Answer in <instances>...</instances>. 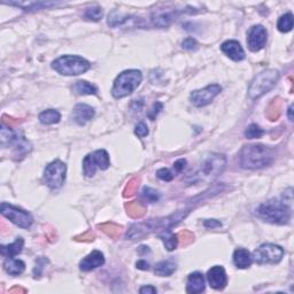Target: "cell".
<instances>
[{
	"mask_svg": "<svg viewBox=\"0 0 294 294\" xmlns=\"http://www.w3.org/2000/svg\"><path fill=\"white\" fill-rule=\"evenodd\" d=\"M188 213H190V209L179 210L167 217H158V219H151L144 222H137L129 228L125 234V238L130 240H137V239L139 240L153 232H161L167 229H172L180 223L188 215Z\"/></svg>",
	"mask_w": 294,
	"mask_h": 294,
	"instance_id": "obj_1",
	"label": "cell"
},
{
	"mask_svg": "<svg viewBox=\"0 0 294 294\" xmlns=\"http://www.w3.org/2000/svg\"><path fill=\"white\" fill-rule=\"evenodd\" d=\"M275 159V151L262 144L245 145L239 152V163L244 169L266 168L274 163Z\"/></svg>",
	"mask_w": 294,
	"mask_h": 294,
	"instance_id": "obj_2",
	"label": "cell"
},
{
	"mask_svg": "<svg viewBox=\"0 0 294 294\" xmlns=\"http://www.w3.org/2000/svg\"><path fill=\"white\" fill-rule=\"evenodd\" d=\"M227 167V158L224 154L212 153L204 159L197 172L191 174L186 178L188 184L213 183Z\"/></svg>",
	"mask_w": 294,
	"mask_h": 294,
	"instance_id": "obj_3",
	"label": "cell"
},
{
	"mask_svg": "<svg viewBox=\"0 0 294 294\" xmlns=\"http://www.w3.org/2000/svg\"><path fill=\"white\" fill-rule=\"evenodd\" d=\"M291 202H286L285 199L277 200V199H271L269 201L263 202L257 206L255 209V215L260 220L271 224H288L291 220Z\"/></svg>",
	"mask_w": 294,
	"mask_h": 294,
	"instance_id": "obj_4",
	"label": "cell"
},
{
	"mask_svg": "<svg viewBox=\"0 0 294 294\" xmlns=\"http://www.w3.org/2000/svg\"><path fill=\"white\" fill-rule=\"evenodd\" d=\"M143 81V74L137 69H130L121 72L115 78L112 94L116 99H121L129 94H131Z\"/></svg>",
	"mask_w": 294,
	"mask_h": 294,
	"instance_id": "obj_5",
	"label": "cell"
},
{
	"mask_svg": "<svg viewBox=\"0 0 294 294\" xmlns=\"http://www.w3.org/2000/svg\"><path fill=\"white\" fill-rule=\"evenodd\" d=\"M52 68L60 75L77 76L88 71L91 68V64L82 57L62 56L53 61Z\"/></svg>",
	"mask_w": 294,
	"mask_h": 294,
	"instance_id": "obj_6",
	"label": "cell"
},
{
	"mask_svg": "<svg viewBox=\"0 0 294 294\" xmlns=\"http://www.w3.org/2000/svg\"><path fill=\"white\" fill-rule=\"evenodd\" d=\"M281 74L276 69H267L257 74L250 83L248 88V96L250 99L256 100L274 88L279 81Z\"/></svg>",
	"mask_w": 294,
	"mask_h": 294,
	"instance_id": "obj_7",
	"label": "cell"
},
{
	"mask_svg": "<svg viewBox=\"0 0 294 294\" xmlns=\"http://www.w3.org/2000/svg\"><path fill=\"white\" fill-rule=\"evenodd\" d=\"M0 139H1V146H14L15 150V157H24L31 150L30 144L28 140L24 139V137H20L19 133L13 131L10 128L3 124L1 125V131H0Z\"/></svg>",
	"mask_w": 294,
	"mask_h": 294,
	"instance_id": "obj_8",
	"label": "cell"
},
{
	"mask_svg": "<svg viewBox=\"0 0 294 294\" xmlns=\"http://www.w3.org/2000/svg\"><path fill=\"white\" fill-rule=\"evenodd\" d=\"M67 174V166L60 160H54L46 166L44 170V180L47 186L58 190L64 184Z\"/></svg>",
	"mask_w": 294,
	"mask_h": 294,
	"instance_id": "obj_9",
	"label": "cell"
},
{
	"mask_svg": "<svg viewBox=\"0 0 294 294\" xmlns=\"http://www.w3.org/2000/svg\"><path fill=\"white\" fill-rule=\"evenodd\" d=\"M284 256V249L275 244H262L253 253V261L257 264H276L279 263Z\"/></svg>",
	"mask_w": 294,
	"mask_h": 294,
	"instance_id": "obj_10",
	"label": "cell"
},
{
	"mask_svg": "<svg viewBox=\"0 0 294 294\" xmlns=\"http://www.w3.org/2000/svg\"><path fill=\"white\" fill-rule=\"evenodd\" d=\"M110 155L105 150H98L86 155L83 160V172L86 177H93L97 169L106 170L110 168Z\"/></svg>",
	"mask_w": 294,
	"mask_h": 294,
	"instance_id": "obj_11",
	"label": "cell"
},
{
	"mask_svg": "<svg viewBox=\"0 0 294 294\" xmlns=\"http://www.w3.org/2000/svg\"><path fill=\"white\" fill-rule=\"evenodd\" d=\"M0 212L7 220H9L15 226L22 229H29L34 223V219H32L30 213L25 212L24 209H21L19 207L7 204V202H2L0 206Z\"/></svg>",
	"mask_w": 294,
	"mask_h": 294,
	"instance_id": "obj_12",
	"label": "cell"
},
{
	"mask_svg": "<svg viewBox=\"0 0 294 294\" xmlns=\"http://www.w3.org/2000/svg\"><path fill=\"white\" fill-rule=\"evenodd\" d=\"M221 92H222V86L219 84H210L201 90L193 91L190 94V101L195 107H204L212 103Z\"/></svg>",
	"mask_w": 294,
	"mask_h": 294,
	"instance_id": "obj_13",
	"label": "cell"
},
{
	"mask_svg": "<svg viewBox=\"0 0 294 294\" xmlns=\"http://www.w3.org/2000/svg\"><path fill=\"white\" fill-rule=\"evenodd\" d=\"M185 10L174 9V8H161L157 9L152 13L151 20L155 27L167 28L178 17L180 14H183Z\"/></svg>",
	"mask_w": 294,
	"mask_h": 294,
	"instance_id": "obj_14",
	"label": "cell"
},
{
	"mask_svg": "<svg viewBox=\"0 0 294 294\" xmlns=\"http://www.w3.org/2000/svg\"><path fill=\"white\" fill-rule=\"evenodd\" d=\"M268 41V32L263 25H253L248 31L247 44L252 52L262 50Z\"/></svg>",
	"mask_w": 294,
	"mask_h": 294,
	"instance_id": "obj_15",
	"label": "cell"
},
{
	"mask_svg": "<svg viewBox=\"0 0 294 294\" xmlns=\"http://www.w3.org/2000/svg\"><path fill=\"white\" fill-rule=\"evenodd\" d=\"M207 281H208L209 285L214 290H217V291L223 290L228 284L227 272L224 270V268L222 266L210 268L208 272H207Z\"/></svg>",
	"mask_w": 294,
	"mask_h": 294,
	"instance_id": "obj_16",
	"label": "cell"
},
{
	"mask_svg": "<svg viewBox=\"0 0 294 294\" xmlns=\"http://www.w3.org/2000/svg\"><path fill=\"white\" fill-rule=\"evenodd\" d=\"M94 114H96L94 108H92L86 104H78L74 107V111H72V114H71V118L76 124L84 125L94 118Z\"/></svg>",
	"mask_w": 294,
	"mask_h": 294,
	"instance_id": "obj_17",
	"label": "cell"
},
{
	"mask_svg": "<svg viewBox=\"0 0 294 294\" xmlns=\"http://www.w3.org/2000/svg\"><path fill=\"white\" fill-rule=\"evenodd\" d=\"M105 263V256L100 250H93L89 255H86L79 262V269L83 271H91L97 269Z\"/></svg>",
	"mask_w": 294,
	"mask_h": 294,
	"instance_id": "obj_18",
	"label": "cell"
},
{
	"mask_svg": "<svg viewBox=\"0 0 294 294\" xmlns=\"http://www.w3.org/2000/svg\"><path fill=\"white\" fill-rule=\"evenodd\" d=\"M221 50L228 58L234 61H241L245 59V51L240 43L237 41H227L221 45Z\"/></svg>",
	"mask_w": 294,
	"mask_h": 294,
	"instance_id": "obj_19",
	"label": "cell"
},
{
	"mask_svg": "<svg viewBox=\"0 0 294 294\" xmlns=\"http://www.w3.org/2000/svg\"><path fill=\"white\" fill-rule=\"evenodd\" d=\"M205 277L201 272H192L187 277L186 292L191 294H198L205 291Z\"/></svg>",
	"mask_w": 294,
	"mask_h": 294,
	"instance_id": "obj_20",
	"label": "cell"
},
{
	"mask_svg": "<svg viewBox=\"0 0 294 294\" xmlns=\"http://www.w3.org/2000/svg\"><path fill=\"white\" fill-rule=\"evenodd\" d=\"M2 3H6V5H10V6H16L22 8L23 10H38V9H43V8H49V7L52 6H57L60 5L61 2H51V1H2Z\"/></svg>",
	"mask_w": 294,
	"mask_h": 294,
	"instance_id": "obj_21",
	"label": "cell"
},
{
	"mask_svg": "<svg viewBox=\"0 0 294 294\" xmlns=\"http://www.w3.org/2000/svg\"><path fill=\"white\" fill-rule=\"evenodd\" d=\"M234 263L239 269H246L253 263L252 254L245 248H237L234 253Z\"/></svg>",
	"mask_w": 294,
	"mask_h": 294,
	"instance_id": "obj_22",
	"label": "cell"
},
{
	"mask_svg": "<svg viewBox=\"0 0 294 294\" xmlns=\"http://www.w3.org/2000/svg\"><path fill=\"white\" fill-rule=\"evenodd\" d=\"M159 238L163 241L165 247L168 249L169 252L175 250L177 248V246H178V241H179L178 235L174 234L172 229H167V230H163L160 232Z\"/></svg>",
	"mask_w": 294,
	"mask_h": 294,
	"instance_id": "obj_23",
	"label": "cell"
},
{
	"mask_svg": "<svg viewBox=\"0 0 294 294\" xmlns=\"http://www.w3.org/2000/svg\"><path fill=\"white\" fill-rule=\"evenodd\" d=\"M24 246L23 238H16V240L9 245H2L0 247V253L5 257H14L22 252Z\"/></svg>",
	"mask_w": 294,
	"mask_h": 294,
	"instance_id": "obj_24",
	"label": "cell"
},
{
	"mask_svg": "<svg viewBox=\"0 0 294 294\" xmlns=\"http://www.w3.org/2000/svg\"><path fill=\"white\" fill-rule=\"evenodd\" d=\"M177 269V264L172 260H165L155 264L154 272L160 277H169Z\"/></svg>",
	"mask_w": 294,
	"mask_h": 294,
	"instance_id": "obj_25",
	"label": "cell"
},
{
	"mask_svg": "<svg viewBox=\"0 0 294 294\" xmlns=\"http://www.w3.org/2000/svg\"><path fill=\"white\" fill-rule=\"evenodd\" d=\"M3 269L8 275L12 276H19L22 274L25 269V263L22 260L13 259V257H9L7 259L5 262H3Z\"/></svg>",
	"mask_w": 294,
	"mask_h": 294,
	"instance_id": "obj_26",
	"label": "cell"
},
{
	"mask_svg": "<svg viewBox=\"0 0 294 294\" xmlns=\"http://www.w3.org/2000/svg\"><path fill=\"white\" fill-rule=\"evenodd\" d=\"M72 90H74L76 94H79V96H92V94H97L96 86L86 81L76 82L74 86H72Z\"/></svg>",
	"mask_w": 294,
	"mask_h": 294,
	"instance_id": "obj_27",
	"label": "cell"
},
{
	"mask_svg": "<svg viewBox=\"0 0 294 294\" xmlns=\"http://www.w3.org/2000/svg\"><path fill=\"white\" fill-rule=\"evenodd\" d=\"M39 121H41L42 124H56L61 119V115L58 111L56 110H46L44 112H42L38 116Z\"/></svg>",
	"mask_w": 294,
	"mask_h": 294,
	"instance_id": "obj_28",
	"label": "cell"
},
{
	"mask_svg": "<svg viewBox=\"0 0 294 294\" xmlns=\"http://www.w3.org/2000/svg\"><path fill=\"white\" fill-rule=\"evenodd\" d=\"M277 28L281 32H290L293 28V14L286 13L279 17Z\"/></svg>",
	"mask_w": 294,
	"mask_h": 294,
	"instance_id": "obj_29",
	"label": "cell"
},
{
	"mask_svg": "<svg viewBox=\"0 0 294 294\" xmlns=\"http://www.w3.org/2000/svg\"><path fill=\"white\" fill-rule=\"evenodd\" d=\"M141 199L145 202H148V204H154V202H158L160 199V194L157 190L154 188L145 186L141 191Z\"/></svg>",
	"mask_w": 294,
	"mask_h": 294,
	"instance_id": "obj_30",
	"label": "cell"
},
{
	"mask_svg": "<svg viewBox=\"0 0 294 294\" xmlns=\"http://www.w3.org/2000/svg\"><path fill=\"white\" fill-rule=\"evenodd\" d=\"M126 209H128V214L133 219H139L144 215L145 208L140 205V202H129V205H126Z\"/></svg>",
	"mask_w": 294,
	"mask_h": 294,
	"instance_id": "obj_31",
	"label": "cell"
},
{
	"mask_svg": "<svg viewBox=\"0 0 294 294\" xmlns=\"http://www.w3.org/2000/svg\"><path fill=\"white\" fill-rule=\"evenodd\" d=\"M84 17L86 20L94 21V22H97V21H99L101 17H103V9L98 6L90 7V8L85 10Z\"/></svg>",
	"mask_w": 294,
	"mask_h": 294,
	"instance_id": "obj_32",
	"label": "cell"
},
{
	"mask_svg": "<svg viewBox=\"0 0 294 294\" xmlns=\"http://www.w3.org/2000/svg\"><path fill=\"white\" fill-rule=\"evenodd\" d=\"M264 135V131L257 124H250L245 131V137L248 139H256Z\"/></svg>",
	"mask_w": 294,
	"mask_h": 294,
	"instance_id": "obj_33",
	"label": "cell"
},
{
	"mask_svg": "<svg viewBox=\"0 0 294 294\" xmlns=\"http://www.w3.org/2000/svg\"><path fill=\"white\" fill-rule=\"evenodd\" d=\"M101 229L106 232L107 235H112V237H115V235H118L119 234V231H121V227H118L115 226L113 223H107V224H104V226H101Z\"/></svg>",
	"mask_w": 294,
	"mask_h": 294,
	"instance_id": "obj_34",
	"label": "cell"
},
{
	"mask_svg": "<svg viewBox=\"0 0 294 294\" xmlns=\"http://www.w3.org/2000/svg\"><path fill=\"white\" fill-rule=\"evenodd\" d=\"M157 177L163 181H170L174 178V174L168 168H161L157 172Z\"/></svg>",
	"mask_w": 294,
	"mask_h": 294,
	"instance_id": "obj_35",
	"label": "cell"
},
{
	"mask_svg": "<svg viewBox=\"0 0 294 294\" xmlns=\"http://www.w3.org/2000/svg\"><path fill=\"white\" fill-rule=\"evenodd\" d=\"M181 47L186 51H195L198 49V43L194 38L188 37L186 39H184V42L181 43Z\"/></svg>",
	"mask_w": 294,
	"mask_h": 294,
	"instance_id": "obj_36",
	"label": "cell"
},
{
	"mask_svg": "<svg viewBox=\"0 0 294 294\" xmlns=\"http://www.w3.org/2000/svg\"><path fill=\"white\" fill-rule=\"evenodd\" d=\"M135 135L139 138H144L148 135V126L144 122H139L135 128Z\"/></svg>",
	"mask_w": 294,
	"mask_h": 294,
	"instance_id": "obj_37",
	"label": "cell"
},
{
	"mask_svg": "<svg viewBox=\"0 0 294 294\" xmlns=\"http://www.w3.org/2000/svg\"><path fill=\"white\" fill-rule=\"evenodd\" d=\"M137 186H138V179L135 178L130 180L124 188V197H130V195L135 193L137 190Z\"/></svg>",
	"mask_w": 294,
	"mask_h": 294,
	"instance_id": "obj_38",
	"label": "cell"
},
{
	"mask_svg": "<svg viewBox=\"0 0 294 294\" xmlns=\"http://www.w3.org/2000/svg\"><path fill=\"white\" fill-rule=\"evenodd\" d=\"M47 263V260L44 259V257H39V259L36 260V267L34 269V275L35 277H39L42 275V270H43V266H45Z\"/></svg>",
	"mask_w": 294,
	"mask_h": 294,
	"instance_id": "obj_39",
	"label": "cell"
},
{
	"mask_svg": "<svg viewBox=\"0 0 294 294\" xmlns=\"http://www.w3.org/2000/svg\"><path fill=\"white\" fill-rule=\"evenodd\" d=\"M162 108H163V104L155 103L153 105V107H152V110L150 111V113H148V118L151 119H155V118L160 114V112L162 111Z\"/></svg>",
	"mask_w": 294,
	"mask_h": 294,
	"instance_id": "obj_40",
	"label": "cell"
},
{
	"mask_svg": "<svg viewBox=\"0 0 294 294\" xmlns=\"http://www.w3.org/2000/svg\"><path fill=\"white\" fill-rule=\"evenodd\" d=\"M185 167H186V160L185 159H179V160H177L175 163H174V169H175V172L177 174L183 172Z\"/></svg>",
	"mask_w": 294,
	"mask_h": 294,
	"instance_id": "obj_41",
	"label": "cell"
},
{
	"mask_svg": "<svg viewBox=\"0 0 294 294\" xmlns=\"http://www.w3.org/2000/svg\"><path fill=\"white\" fill-rule=\"evenodd\" d=\"M205 227L207 229H216L222 227V223L217 220H207L205 221Z\"/></svg>",
	"mask_w": 294,
	"mask_h": 294,
	"instance_id": "obj_42",
	"label": "cell"
},
{
	"mask_svg": "<svg viewBox=\"0 0 294 294\" xmlns=\"http://www.w3.org/2000/svg\"><path fill=\"white\" fill-rule=\"evenodd\" d=\"M139 292L141 294H154V293H157L158 291H157V289L153 288V286L147 285V286H143V288L139 290Z\"/></svg>",
	"mask_w": 294,
	"mask_h": 294,
	"instance_id": "obj_43",
	"label": "cell"
},
{
	"mask_svg": "<svg viewBox=\"0 0 294 294\" xmlns=\"http://www.w3.org/2000/svg\"><path fill=\"white\" fill-rule=\"evenodd\" d=\"M136 267L140 270H148V269H150V264H148V262H146L145 260L138 261V262L136 263Z\"/></svg>",
	"mask_w": 294,
	"mask_h": 294,
	"instance_id": "obj_44",
	"label": "cell"
},
{
	"mask_svg": "<svg viewBox=\"0 0 294 294\" xmlns=\"http://www.w3.org/2000/svg\"><path fill=\"white\" fill-rule=\"evenodd\" d=\"M292 112H293V105H291L288 111V114H289V119L290 121H293V116H292Z\"/></svg>",
	"mask_w": 294,
	"mask_h": 294,
	"instance_id": "obj_45",
	"label": "cell"
},
{
	"mask_svg": "<svg viewBox=\"0 0 294 294\" xmlns=\"http://www.w3.org/2000/svg\"><path fill=\"white\" fill-rule=\"evenodd\" d=\"M138 250H139V253H140V254H141V253H143V252H144V253H147V252H150V249H148V247H147V246H140V247H139V249H138Z\"/></svg>",
	"mask_w": 294,
	"mask_h": 294,
	"instance_id": "obj_46",
	"label": "cell"
},
{
	"mask_svg": "<svg viewBox=\"0 0 294 294\" xmlns=\"http://www.w3.org/2000/svg\"><path fill=\"white\" fill-rule=\"evenodd\" d=\"M15 291H19V292H25V290H23V289H17V288L13 289V290H10V292H15Z\"/></svg>",
	"mask_w": 294,
	"mask_h": 294,
	"instance_id": "obj_47",
	"label": "cell"
}]
</instances>
